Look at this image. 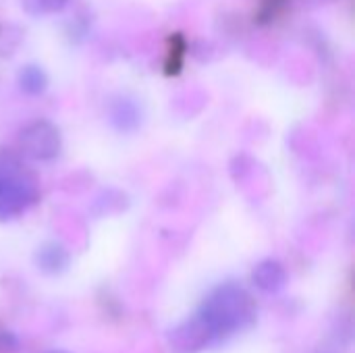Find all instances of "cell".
<instances>
[{
	"label": "cell",
	"instance_id": "obj_1",
	"mask_svg": "<svg viewBox=\"0 0 355 353\" xmlns=\"http://www.w3.org/2000/svg\"><path fill=\"white\" fill-rule=\"evenodd\" d=\"M198 314L208 325L214 341H218L252 327L256 322L258 308L252 295L241 285L225 283L210 291Z\"/></svg>",
	"mask_w": 355,
	"mask_h": 353
},
{
	"label": "cell",
	"instance_id": "obj_2",
	"mask_svg": "<svg viewBox=\"0 0 355 353\" xmlns=\"http://www.w3.org/2000/svg\"><path fill=\"white\" fill-rule=\"evenodd\" d=\"M40 198L35 177L10 152H0V221L25 214Z\"/></svg>",
	"mask_w": 355,
	"mask_h": 353
},
{
	"label": "cell",
	"instance_id": "obj_3",
	"mask_svg": "<svg viewBox=\"0 0 355 353\" xmlns=\"http://www.w3.org/2000/svg\"><path fill=\"white\" fill-rule=\"evenodd\" d=\"M60 148H62L60 131L54 123L46 119L31 121L19 131V150L25 158L48 162L60 154Z\"/></svg>",
	"mask_w": 355,
	"mask_h": 353
},
{
	"label": "cell",
	"instance_id": "obj_4",
	"mask_svg": "<svg viewBox=\"0 0 355 353\" xmlns=\"http://www.w3.org/2000/svg\"><path fill=\"white\" fill-rule=\"evenodd\" d=\"M212 341L214 337L200 314L175 327L168 333V347L173 353H200Z\"/></svg>",
	"mask_w": 355,
	"mask_h": 353
},
{
	"label": "cell",
	"instance_id": "obj_5",
	"mask_svg": "<svg viewBox=\"0 0 355 353\" xmlns=\"http://www.w3.org/2000/svg\"><path fill=\"white\" fill-rule=\"evenodd\" d=\"M108 123L119 133H135L144 123L141 106L135 98L119 94L108 104Z\"/></svg>",
	"mask_w": 355,
	"mask_h": 353
},
{
	"label": "cell",
	"instance_id": "obj_6",
	"mask_svg": "<svg viewBox=\"0 0 355 353\" xmlns=\"http://www.w3.org/2000/svg\"><path fill=\"white\" fill-rule=\"evenodd\" d=\"M254 285L264 293H281L287 285V270L279 260H262L252 273Z\"/></svg>",
	"mask_w": 355,
	"mask_h": 353
},
{
	"label": "cell",
	"instance_id": "obj_7",
	"mask_svg": "<svg viewBox=\"0 0 355 353\" xmlns=\"http://www.w3.org/2000/svg\"><path fill=\"white\" fill-rule=\"evenodd\" d=\"M69 262H71V256H69L67 248L56 241H46L35 252L37 270H42L44 275H50V277L64 273L69 268Z\"/></svg>",
	"mask_w": 355,
	"mask_h": 353
},
{
	"label": "cell",
	"instance_id": "obj_8",
	"mask_svg": "<svg viewBox=\"0 0 355 353\" xmlns=\"http://www.w3.org/2000/svg\"><path fill=\"white\" fill-rule=\"evenodd\" d=\"M17 83L27 96H40L48 89V75L40 64H25L17 75Z\"/></svg>",
	"mask_w": 355,
	"mask_h": 353
},
{
	"label": "cell",
	"instance_id": "obj_9",
	"mask_svg": "<svg viewBox=\"0 0 355 353\" xmlns=\"http://www.w3.org/2000/svg\"><path fill=\"white\" fill-rule=\"evenodd\" d=\"M187 52V44L181 33H173L168 37V48H166V60H164V71L166 75H177L183 67Z\"/></svg>",
	"mask_w": 355,
	"mask_h": 353
},
{
	"label": "cell",
	"instance_id": "obj_10",
	"mask_svg": "<svg viewBox=\"0 0 355 353\" xmlns=\"http://www.w3.org/2000/svg\"><path fill=\"white\" fill-rule=\"evenodd\" d=\"M71 0H23V8L31 17H44V15H54L60 12Z\"/></svg>",
	"mask_w": 355,
	"mask_h": 353
},
{
	"label": "cell",
	"instance_id": "obj_11",
	"mask_svg": "<svg viewBox=\"0 0 355 353\" xmlns=\"http://www.w3.org/2000/svg\"><path fill=\"white\" fill-rule=\"evenodd\" d=\"M19 350V339L6 331V329H0V352L8 353V352H17Z\"/></svg>",
	"mask_w": 355,
	"mask_h": 353
},
{
	"label": "cell",
	"instance_id": "obj_12",
	"mask_svg": "<svg viewBox=\"0 0 355 353\" xmlns=\"http://www.w3.org/2000/svg\"><path fill=\"white\" fill-rule=\"evenodd\" d=\"M46 353H69V352H60V350H56V352H46Z\"/></svg>",
	"mask_w": 355,
	"mask_h": 353
},
{
	"label": "cell",
	"instance_id": "obj_13",
	"mask_svg": "<svg viewBox=\"0 0 355 353\" xmlns=\"http://www.w3.org/2000/svg\"><path fill=\"white\" fill-rule=\"evenodd\" d=\"M318 353H331V352H318Z\"/></svg>",
	"mask_w": 355,
	"mask_h": 353
}]
</instances>
